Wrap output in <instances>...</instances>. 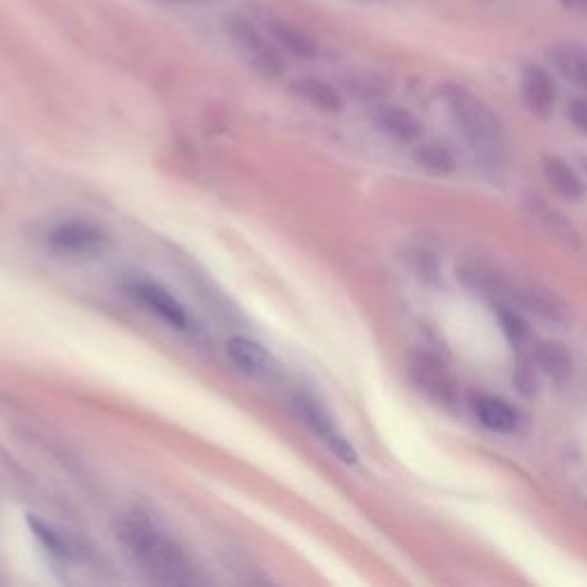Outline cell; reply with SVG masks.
<instances>
[{
  "label": "cell",
  "mask_w": 587,
  "mask_h": 587,
  "mask_svg": "<svg viewBox=\"0 0 587 587\" xmlns=\"http://www.w3.org/2000/svg\"><path fill=\"white\" fill-rule=\"evenodd\" d=\"M438 92H441L443 104L448 108L455 127L464 136L468 150L473 152L475 161L493 172L505 168L507 138L496 113L464 85L445 83Z\"/></svg>",
  "instance_id": "cell-1"
},
{
  "label": "cell",
  "mask_w": 587,
  "mask_h": 587,
  "mask_svg": "<svg viewBox=\"0 0 587 587\" xmlns=\"http://www.w3.org/2000/svg\"><path fill=\"white\" fill-rule=\"evenodd\" d=\"M117 537L147 576L163 585H193L195 571L186 553L147 519H122Z\"/></svg>",
  "instance_id": "cell-2"
},
{
  "label": "cell",
  "mask_w": 587,
  "mask_h": 587,
  "mask_svg": "<svg viewBox=\"0 0 587 587\" xmlns=\"http://www.w3.org/2000/svg\"><path fill=\"white\" fill-rule=\"evenodd\" d=\"M225 33L237 51V56L262 78H280L285 72V62L280 58V51L264 37L260 28L253 21L241 17V14H230L225 19Z\"/></svg>",
  "instance_id": "cell-3"
},
{
  "label": "cell",
  "mask_w": 587,
  "mask_h": 587,
  "mask_svg": "<svg viewBox=\"0 0 587 587\" xmlns=\"http://www.w3.org/2000/svg\"><path fill=\"white\" fill-rule=\"evenodd\" d=\"M292 402H294L296 413H299V418L303 420V425L308 427L335 457L344 461V464H356L358 455L354 445H351L349 438L340 432L338 422L333 420V416L326 411V406L322 402H317L315 397L305 393L294 395Z\"/></svg>",
  "instance_id": "cell-4"
},
{
  "label": "cell",
  "mask_w": 587,
  "mask_h": 587,
  "mask_svg": "<svg viewBox=\"0 0 587 587\" xmlns=\"http://www.w3.org/2000/svg\"><path fill=\"white\" fill-rule=\"evenodd\" d=\"M124 289H127L131 299H136L143 308H147L152 315L163 319L168 326L177 328V331H189L191 328L189 312H186L182 303H179L177 296L168 292L161 283H154V280H147V278H138L124 285Z\"/></svg>",
  "instance_id": "cell-5"
},
{
  "label": "cell",
  "mask_w": 587,
  "mask_h": 587,
  "mask_svg": "<svg viewBox=\"0 0 587 587\" xmlns=\"http://www.w3.org/2000/svg\"><path fill=\"white\" fill-rule=\"evenodd\" d=\"M51 248L60 250V253H74V255H90L108 244V237L101 232L97 225L85 221H62L53 225L46 234Z\"/></svg>",
  "instance_id": "cell-6"
},
{
  "label": "cell",
  "mask_w": 587,
  "mask_h": 587,
  "mask_svg": "<svg viewBox=\"0 0 587 587\" xmlns=\"http://www.w3.org/2000/svg\"><path fill=\"white\" fill-rule=\"evenodd\" d=\"M411 377L418 383L420 390L434 399L436 404L441 406H452L457 404V386L452 377L445 370L443 363H438L434 356L429 354H416L411 358Z\"/></svg>",
  "instance_id": "cell-7"
},
{
  "label": "cell",
  "mask_w": 587,
  "mask_h": 587,
  "mask_svg": "<svg viewBox=\"0 0 587 587\" xmlns=\"http://www.w3.org/2000/svg\"><path fill=\"white\" fill-rule=\"evenodd\" d=\"M228 358L239 372L255 379L269 377L276 370V360L269 354V349L262 347L260 342L244 338V335H234L228 340Z\"/></svg>",
  "instance_id": "cell-8"
},
{
  "label": "cell",
  "mask_w": 587,
  "mask_h": 587,
  "mask_svg": "<svg viewBox=\"0 0 587 587\" xmlns=\"http://www.w3.org/2000/svg\"><path fill=\"white\" fill-rule=\"evenodd\" d=\"M521 97L530 113H535L537 117H549L555 106V83L551 74L539 65L523 67Z\"/></svg>",
  "instance_id": "cell-9"
},
{
  "label": "cell",
  "mask_w": 587,
  "mask_h": 587,
  "mask_svg": "<svg viewBox=\"0 0 587 587\" xmlns=\"http://www.w3.org/2000/svg\"><path fill=\"white\" fill-rule=\"evenodd\" d=\"M28 526H30V532H33L37 542L42 544L44 549L53 555V558L67 560V562L85 558V546L81 544V539H76L72 535V532L60 530V528L53 526V523L35 519V516H30Z\"/></svg>",
  "instance_id": "cell-10"
},
{
  "label": "cell",
  "mask_w": 587,
  "mask_h": 587,
  "mask_svg": "<svg viewBox=\"0 0 587 587\" xmlns=\"http://www.w3.org/2000/svg\"><path fill=\"white\" fill-rule=\"evenodd\" d=\"M372 122L381 133H386L397 143H413L420 138L422 124L411 111L395 104H381L372 111Z\"/></svg>",
  "instance_id": "cell-11"
},
{
  "label": "cell",
  "mask_w": 587,
  "mask_h": 587,
  "mask_svg": "<svg viewBox=\"0 0 587 587\" xmlns=\"http://www.w3.org/2000/svg\"><path fill=\"white\" fill-rule=\"evenodd\" d=\"M266 33H269L271 42L283 49L289 56L299 60H315L319 56V46L305 30H301L294 23L283 19H271L266 23Z\"/></svg>",
  "instance_id": "cell-12"
},
{
  "label": "cell",
  "mask_w": 587,
  "mask_h": 587,
  "mask_svg": "<svg viewBox=\"0 0 587 587\" xmlns=\"http://www.w3.org/2000/svg\"><path fill=\"white\" fill-rule=\"evenodd\" d=\"M289 92H292V97H296L312 108H317V111L322 113H338L342 108V95L333 88L331 83L322 81V78H315V76L296 78V81H292V85H289Z\"/></svg>",
  "instance_id": "cell-13"
},
{
  "label": "cell",
  "mask_w": 587,
  "mask_h": 587,
  "mask_svg": "<svg viewBox=\"0 0 587 587\" xmlns=\"http://www.w3.org/2000/svg\"><path fill=\"white\" fill-rule=\"evenodd\" d=\"M549 58L562 78L587 90V44L560 42L549 51Z\"/></svg>",
  "instance_id": "cell-14"
},
{
  "label": "cell",
  "mask_w": 587,
  "mask_h": 587,
  "mask_svg": "<svg viewBox=\"0 0 587 587\" xmlns=\"http://www.w3.org/2000/svg\"><path fill=\"white\" fill-rule=\"evenodd\" d=\"M535 363L546 377L553 381H567L574 372V360L565 344L558 342H539L535 347Z\"/></svg>",
  "instance_id": "cell-15"
},
{
  "label": "cell",
  "mask_w": 587,
  "mask_h": 587,
  "mask_svg": "<svg viewBox=\"0 0 587 587\" xmlns=\"http://www.w3.org/2000/svg\"><path fill=\"white\" fill-rule=\"evenodd\" d=\"M475 413L477 420L482 422L487 429H493V432H514L516 429V413L514 409L503 399L491 397V395H482L475 399Z\"/></svg>",
  "instance_id": "cell-16"
},
{
  "label": "cell",
  "mask_w": 587,
  "mask_h": 587,
  "mask_svg": "<svg viewBox=\"0 0 587 587\" xmlns=\"http://www.w3.org/2000/svg\"><path fill=\"white\" fill-rule=\"evenodd\" d=\"M544 177L551 184V189L562 195L565 200H578L583 195V182L574 170L569 168L558 156H546L544 159Z\"/></svg>",
  "instance_id": "cell-17"
},
{
  "label": "cell",
  "mask_w": 587,
  "mask_h": 587,
  "mask_svg": "<svg viewBox=\"0 0 587 587\" xmlns=\"http://www.w3.org/2000/svg\"><path fill=\"white\" fill-rule=\"evenodd\" d=\"M416 163L429 175L445 177L457 170V161L448 147L441 143H425L416 150Z\"/></svg>",
  "instance_id": "cell-18"
},
{
  "label": "cell",
  "mask_w": 587,
  "mask_h": 587,
  "mask_svg": "<svg viewBox=\"0 0 587 587\" xmlns=\"http://www.w3.org/2000/svg\"><path fill=\"white\" fill-rule=\"evenodd\" d=\"M347 85H349V90L354 92V95H358V97L372 99V97L383 95L381 78L372 76V74H356V76H351L349 81H347Z\"/></svg>",
  "instance_id": "cell-19"
},
{
  "label": "cell",
  "mask_w": 587,
  "mask_h": 587,
  "mask_svg": "<svg viewBox=\"0 0 587 587\" xmlns=\"http://www.w3.org/2000/svg\"><path fill=\"white\" fill-rule=\"evenodd\" d=\"M500 322H503L505 326V333L510 335V340L514 344H521L523 340H526V324L521 322L519 315H514L512 310H500Z\"/></svg>",
  "instance_id": "cell-20"
},
{
  "label": "cell",
  "mask_w": 587,
  "mask_h": 587,
  "mask_svg": "<svg viewBox=\"0 0 587 587\" xmlns=\"http://www.w3.org/2000/svg\"><path fill=\"white\" fill-rule=\"evenodd\" d=\"M567 115H569L571 124H574L578 131L587 133V97L571 99V104L567 108Z\"/></svg>",
  "instance_id": "cell-21"
},
{
  "label": "cell",
  "mask_w": 587,
  "mask_h": 587,
  "mask_svg": "<svg viewBox=\"0 0 587 587\" xmlns=\"http://www.w3.org/2000/svg\"><path fill=\"white\" fill-rule=\"evenodd\" d=\"M560 3L565 5L569 12H576V14H587V0H560Z\"/></svg>",
  "instance_id": "cell-22"
},
{
  "label": "cell",
  "mask_w": 587,
  "mask_h": 587,
  "mask_svg": "<svg viewBox=\"0 0 587 587\" xmlns=\"http://www.w3.org/2000/svg\"><path fill=\"white\" fill-rule=\"evenodd\" d=\"M358 3H383V0H358Z\"/></svg>",
  "instance_id": "cell-23"
}]
</instances>
